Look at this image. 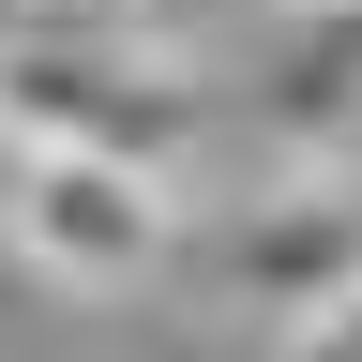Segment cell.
Instances as JSON below:
<instances>
[{
  "instance_id": "cell-2",
  "label": "cell",
  "mask_w": 362,
  "mask_h": 362,
  "mask_svg": "<svg viewBox=\"0 0 362 362\" xmlns=\"http://www.w3.org/2000/svg\"><path fill=\"white\" fill-rule=\"evenodd\" d=\"M0 257L61 302H136L181 257V197L151 166H106V151H16L0 166Z\"/></svg>"
},
{
  "instance_id": "cell-1",
  "label": "cell",
  "mask_w": 362,
  "mask_h": 362,
  "mask_svg": "<svg viewBox=\"0 0 362 362\" xmlns=\"http://www.w3.org/2000/svg\"><path fill=\"white\" fill-rule=\"evenodd\" d=\"M211 136V76L151 30H90V16H30L0 45V151H106V166H181Z\"/></svg>"
},
{
  "instance_id": "cell-6",
  "label": "cell",
  "mask_w": 362,
  "mask_h": 362,
  "mask_svg": "<svg viewBox=\"0 0 362 362\" xmlns=\"http://www.w3.org/2000/svg\"><path fill=\"white\" fill-rule=\"evenodd\" d=\"M0 166H16V151H0Z\"/></svg>"
},
{
  "instance_id": "cell-4",
  "label": "cell",
  "mask_w": 362,
  "mask_h": 362,
  "mask_svg": "<svg viewBox=\"0 0 362 362\" xmlns=\"http://www.w3.org/2000/svg\"><path fill=\"white\" fill-rule=\"evenodd\" d=\"M242 136H257V181H302V166H347L362 151V0H317V16H272L257 76H242Z\"/></svg>"
},
{
  "instance_id": "cell-5",
  "label": "cell",
  "mask_w": 362,
  "mask_h": 362,
  "mask_svg": "<svg viewBox=\"0 0 362 362\" xmlns=\"http://www.w3.org/2000/svg\"><path fill=\"white\" fill-rule=\"evenodd\" d=\"M272 16H317V0H272Z\"/></svg>"
},
{
  "instance_id": "cell-3",
  "label": "cell",
  "mask_w": 362,
  "mask_h": 362,
  "mask_svg": "<svg viewBox=\"0 0 362 362\" xmlns=\"http://www.w3.org/2000/svg\"><path fill=\"white\" fill-rule=\"evenodd\" d=\"M211 287L242 302L272 347H287V332H317V317H332V302L362 287V181H347V166L257 181V197L211 226Z\"/></svg>"
}]
</instances>
